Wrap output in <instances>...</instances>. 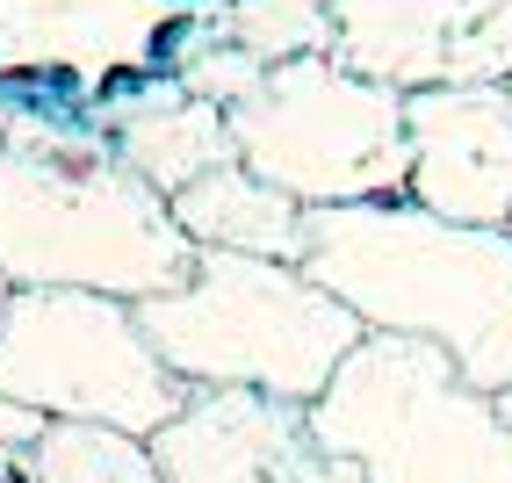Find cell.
Segmentation results:
<instances>
[{
  "label": "cell",
  "instance_id": "4",
  "mask_svg": "<svg viewBox=\"0 0 512 483\" xmlns=\"http://www.w3.org/2000/svg\"><path fill=\"white\" fill-rule=\"evenodd\" d=\"M311 426L361 483H512V426L448 354L361 332L311 404Z\"/></svg>",
  "mask_w": 512,
  "mask_h": 483
},
{
  "label": "cell",
  "instance_id": "6",
  "mask_svg": "<svg viewBox=\"0 0 512 483\" xmlns=\"http://www.w3.org/2000/svg\"><path fill=\"white\" fill-rule=\"evenodd\" d=\"M0 397L37 411L44 426H109L152 440L188 404V383L152 354L138 303L87 289H8Z\"/></svg>",
  "mask_w": 512,
  "mask_h": 483
},
{
  "label": "cell",
  "instance_id": "2",
  "mask_svg": "<svg viewBox=\"0 0 512 483\" xmlns=\"http://www.w3.org/2000/svg\"><path fill=\"white\" fill-rule=\"evenodd\" d=\"M195 246L166 195L145 188L109 145L0 152V282L8 289H87L145 303L181 289Z\"/></svg>",
  "mask_w": 512,
  "mask_h": 483
},
{
  "label": "cell",
  "instance_id": "13",
  "mask_svg": "<svg viewBox=\"0 0 512 483\" xmlns=\"http://www.w3.org/2000/svg\"><path fill=\"white\" fill-rule=\"evenodd\" d=\"M22 483H159L145 440L109 426H44L22 455Z\"/></svg>",
  "mask_w": 512,
  "mask_h": 483
},
{
  "label": "cell",
  "instance_id": "11",
  "mask_svg": "<svg viewBox=\"0 0 512 483\" xmlns=\"http://www.w3.org/2000/svg\"><path fill=\"white\" fill-rule=\"evenodd\" d=\"M101 137L109 152L159 195H181L188 181H202L210 166H231V130L224 109L195 101L188 87H174L166 73L123 80L101 94Z\"/></svg>",
  "mask_w": 512,
  "mask_h": 483
},
{
  "label": "cell",
  "instance_id": "8",
  "mask_svg": "<svg viewBox=\"0 0 512 483\" xmlns=\"http://www.w3.org/2000/svg\"><path fill=\"white\" fill-rule=\"evenodd\" d=\"M188 22V0H0V80L109 94L166 73Z\"/></svg>",
  "mask_w": 512,
  "mask_h": 483
},
{
  "label": "cell",
  "instance_id": "18",
  "mask_svg": "<svg viewBox=\"0 0 512 483\" xmlns=\"http://www.w3.org/2000/svg\"><path fill=\"white\" fill-rule=\"evenodd\" d=\"M0 310H8V282H0Z\"/></svg>",
  "mask_w": 512,
  "mask_h": 483
},
{
  "label": "cell",
  "instance_id": "17",
  "mask_svg": "<svg viewBox=\"0 0 512 483\" xmlns=\"http://www.w3.org/2000/svg\"><path fill=\"white\" fill-rule=\"evenodd\" d=\"M498 411H505V426H512V390H505V397H498Z\"/></svg>",
  "mask_w": 512,
  "mask_h": 483
},
{
  "label": "cell",
  "instance_id": "15",
  "mask_svg": "<svg viewBox=\"0 0 512 483\" xmlns=\"http://www.w3.org/2000/svg\"><path fill=\"white\" fill-rule=\"evenodd\" d=\"M37 433H44L37 411H22L15 397H0V447H37Z\"/></svg>",
  "mask_w": 512,
  "mask_h": 483
},
{
  "label": "cell",
  "instance_id": "19",
  "mask_svg": "<svg viewBox=\"0 0 512 483\" xmlns=\"http://www.w3.org/2000/svg\"><path fill=\"white\" fill-rule=\"evenodd\" d=\"M505 231H512V217H505Z\"/></svg>",
  "mask_w": 512,
  "mask_h": 483
},
{
  "label": "cell",
  "instance_id": "20",
  "mask_svg": "<svg viewBox=\"0 0 512 483\" xmlns=\"http://www.w3.org/2000/svg\"><path fill=\"white\" fill-rule=\"evenodd\" d=\"M505 87H512V80H505Z\"/></svg>",
  "mask_w": 512,
  "mask_h": 483
},
{
  "label": "cell",
  "instance_id": "1",
  "mask_svg": "<svg viewBox=\"0 0 512 483\" xmlns=\"http://www.w3.org/2000/svg\"><path fill=\"white\" fill-rule=\"evenodd\" d=\"M311 282L347 303L361 332L419 339L448 354L484 397L512 390V231L426 217L419 202H347L303 217Z\"/></svg>",
  "mask_w": 512,
  "mask_h": 483
},
{
  "label": "cell",
  "instance_id": "12",
  "mask_svg": "<svg viewBox=\"0 0 512 483\" xmlns=\"http://www.w3.org/2000/svg\"><path fill=\"white\" fill-rule=\"evenodd\" d=\"M181 238L195 253H246V260H303V202H289L282 188L253 181L246 166H210L202 181H188L181 195H166Z\"/></svg>",
  "mask_w": 512,
  "mask_h": 483
},
{
  "label": "cell",
  "instance_id": "14",
  "mask_svg": "<svg viewBox=\"0 0 512 483\" xmlns=\"http://www.w3.org/2000/svg\"><path fill=\"white\" fill-rule=\"evenodd\" d=\"M217 29L260 65L318 58V51H332V0H231Z\"/></svg>",
  "mask_w": 512,
  "mask_h": 483
},
{
  "label": "cell",
  "instance_id": "3",
  "mask_svg": "<svg viewBox=\"0 0 512 483\" xmlns=\"http://www.w3.org/2000/svg\"><path fill=\"white\" fill-rule=\"evenodd\" d=\"M138 325L188 390H253L318 404L332 368L361 347V318L289 260L195 253L188 282L145 296Z\"/></svg>",
  "mask_w": 512,
  "mask_h": 483
},
{
  "label": "cell",
  "instance_id": "5",
  "mask_svg": "<svg viewBox=\"0 0 512 483\" xmlns=\"http://www.w3.org/2000/svg\"><path fill=\"white\" fill-rule=\"evenodd\" d=\"M231 159L303 210L404 195V94L347 73L332 51L267 65L224 109Z\"/></svg>",
  "mask_w": 512,
  "mask_h": 483
},
{
  "label": "cell",
  "instance_id": "10",
  "mask_svg": "<svg viewBox=\"0 0 512 483\" xmlns=\"http://www.w3.org/2000/svg\"><path fill=\"white\" fill-rule=\"evenodd\" d=\"M404 202L426 217L505 231L512 217V87L404 94Z\"/></svg>",
  "mask_w": 512,
  "mask_h": 483
},
{
  "label": "cell",
  "instance_id": "7",
  "mask_svg": "<svg viewBox=\"0 0 512 483\" xmlns=\"http://www.w3.org/2000/svg\"><path fill=\"white\" fill-rule=\"evenodd\" d=\"M332 58L397 94L505 87L512 0H332Z\"/></svg>",
  "mask_w": 512,
  "mask_h": 483
},
{
  "label": "cell",
  "instance_id": "9",
  "mask_svg": "<svg viewBox=\"0 0 512 483\" xmlns=\"http://www.w3.org/2000/svg\"><path fill=\"white\" fill-rule=\"evenodd\" d=\"M159 483H361L311 426V404L253 390H188L152 440Z\"/></svg>",
  "mask_w": 512,
  "mask_h": 483
},
{
  "label": "cell",
  "instance_id": "16",
  "mask_svg": "<svg viewBox=\"0 0 512 483\" xmlns=\"http://www.w3.org/2000/svg\"><path fill=\"white\" fill-rule=\"evenodd\" d=\"M188 8H195V15H224V8H231V0H188Z\"/></svg>",
  "mask_w": 512,
  "mask_h": 483
}]
</instances>
